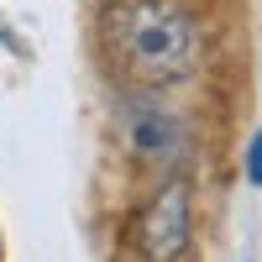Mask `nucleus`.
<instances>
[{"mask_svg":"<svg viewBox=\"0 0 262 262\" xmlns=\"http://www.w3.org/2000/svg\"><path fill=\"white\" fill-rule=\"evenodd\" d=\"M137 247L147 262H179L189 247V184L184 179H168L152 205L142 210V226H137Z\"/></svg>","mask_w":262,"mask_h":262,"instance_id":"obj_2","label":"nucleus"},{"mask_svg":"<svg viewBox=\"0 0 262 262\" xmlns=\"http://www.w3.org/2000/svg\"><path fill=\"white\" fill-rule=\"evenodd\" d=\"M126 142L147 163H173L179 147H184V131H179V121L168 111H158V105H131L126 111Z\"/></svg>","mask_w":262,"mask_h":262,"instance_id":"obj_3","label":"nucleus"},{"mask_svg":"<svg viewBox=\"0 0 262 262\" xmlns=\"http://www.w3.org/2000/svg\"><path fill=\"white\" fill-rule=\"evenodd\" d=\"M105 42L116 63L142 84H179L200 69V27L179 0H111Z\"/></svg>","mask_w":262,"mask_h":262,"instance_id":"obj_1","label":"nucleus"},{"mask_svg":"<svg viewBox=\"0 0 262 262\" xmlns=\"http://www.w3.org/2000/svg\"><path fill=\"white\" fill-rule=\"evenodd\" d=\"M247 179L262 189V131L252 137V147H247Z\"/></svg>","mask_w":262,"mask_h":262,"instance_id":"obj_4","label":"nucleus"}]
</instances>
